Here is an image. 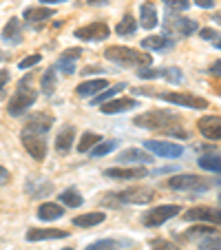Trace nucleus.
Wrapping results in <instances>:
<instances>
[{
    "mask_svg": "<svg viewBox=\"0 0 221 250\" xmlns=\"http://www.w3.org/2000/svg\"><path fill=\"white\" fill-rule=\"evenodd\" d=\"M104 58L108 62H115L120 66H128V69H144V66L153 64V56L151 53H141L133 47H122V44H113V47L104 49Z\"/></svg>",
    "mask_w": 221,
    "mask_h": 250,
    "instance_id": "f257e3e1",
    "label": "nucleus"
},
{
    "mask_svg": "<svg viewBox=\"0 0 221 250\" xmlns=\"http://www.w3.org/2000/svg\"><path fill=\"white\" fill-rule=\"evenodd\" d=\"M170 122H179V115L168 109H157V111H146L133 118V124L140 128H151V131H161V128L175 126Z\"/></svg>",
    "mask_w": 221,
    "mask_h": 250,
    "instance_id": "f03ea898",
    "label": "nucleus"
},
{
    "mask_svg": "<svg viewBox=\"0 0 221 250\" xmlns=\"http://www.w3.org/2000/svg\"><path fill=\"white\" fill-rule=\"evenodd\" d=\"M38 100V91L31 89L27 84V80L20 82V86L16 89V93L9 98V104H7V113L11 118H20V115L27 113L29 106H33V102Z\"/></svg>",
    "mask_w": 221,
    "mask_h": 250,
    "instance_id": "7ed1b4c3",
    "label": "nucleus"
},
{
    "mask_svg": "<svg viewBox=\"0 0 221 250\" xmlns=\"http://www.w3.org/2000/svg\"><path fill=\"white\" fill-rule=\"evenodd\" d=\"M168 188L173 190H181V193H206L210 188L203 177H197V175H190V173H181V175H175L168 180Z\"/></svg>",
    "mask_w": 221,
    "mask_h": 250,
    "instance_id": "20e7f679",
    "label": "nucleus"
},
{
    "mask_svg": "<svg viewBox=\"0 0 221 250\" xmlns=\"http://www.w3.org/2000/svg\"><path fill=\"white\" fill-rule=\"evenodd\" d=\"M179 212H181V206H177V204H164V206H155L151 208L148 212H144V217H141V222H144V226H161V224H166L168 219L177 217Z\"/></svg>",
    "mask_w": 221,
    "mask_h": 250,
    "instance_id": "39448f33",
    "label": "nucleus"
},
{
    "mask_svg": "<svg viewBox=\"0 0 221 250\" xmlns=\"http://www.w3.org/2000/svg\"><path fill=\"white\" fill-rule=\"evenodd\" d=\"M157 98L164 100V102L170 104H177V106H188V109H208V100L206 98H199V95L193 93H177V91H170V93H157Z\"/></svg>",
    "mask_w": 221,
    "mask_h": 250,
    "instance_id": "423d86ee",
    "label": "nucleus"
},
{
    "mask_svg": "<svg viewBox=\"0 0 221 250\" xmlns=\"http://www.w3.org/2000/svg\"><path fill=\"white\" fill-rule=\"evenodd\" d=\"M53 115L51 113H44V111H38V113H31L24 122L22 133H31V135H47L53 126Z\"/></svg>",
    "mask_w": 221,
    "mask_h": 250,
    "instance_id": "0eeeda50",
    "label": "nucleus"
},
{
    "mask_svg": "<svg viewBox=\"0 0 221 250\" xmlns=\"http://www.w3.org/2000/svg\"><path fill=\"white\" fill-rule=\"evenodd\" d=\"M164 24H166V31H168L170 36H177V38H188V36H193L199 29L195 20L179 18V16H168Z\"/></svg>",
    "mask_w": 221,
    "mask_h": 250,
    "instance_id": "6e6552de",
    "label": "nucleus"
},
{
    "mask_svg": "<svg viewBox=\"0 0 221 250\" xmlns=\"http://www.w3.org/2000/svg\"><path fill=\"white\" fill-rule=\"evenodd\" d=\"M144 148L151 151V155L157 157H168V160H175V157L183 155V146L175 144V142H160V140H148L144 142Z\"/></svg>",
    "mask_w": 221,
    "mask_h": 250,
    "instance_id": "1a4fd4ad",
    "label": "nucleus"
},
{
    "mask_svg": "<svg viewBox=\"0 0 221 250\" xmlns=\"http://www.w3.org/2000/svg\"><path fill=\"white\" fill-rule=\"evenodd\" d=\"M108 36H111V29L104 22H91V24H84V27L76 29V38L84 40V42H102Z\"/></svg>",
    "mask_w": 221,
    "mask_h": 250,
    "instance_id": "9d476101",
    "label": "nucleus"
},
{
    "mask_svg": "<svg viewBox=\"0 0 221 250\" xmlns=\"http://www.w3.org/2000/svg\"><path fill=\"white\" fill-rule=\"evenodd\" d=\"M22 146L27 148V153L33 157L36 162H42L47 157V142L44 135H31V133H20Z\"/></svg>",
    "mask_w": 221,
    "mask_h": 250,
    "instance_id": "9b49d317",
    "label": "nucleus"
},
{
    "mask_svg": "<svg viewBox=\"0 0 221 250\" xmlns=\"http://www.w3.org/2000/svg\"><path fill=\"white\" fill-rule=\"evenodd\" d=\"M137 76L144 78V80H155V78H164V80L173 82V84H179V82L183 80L181 69H177V66H168V69H148V66H144L141 71H137Z\"/></svg>",
    "mask_w": 221,
    "mask_h": 250,
    "instance_id": "f8f14e48",
    "label": "nucleus"
},
{
    "mask_svg": "<svg viewBox=\"0 0 221 250\" xmlns=\"http://www.w3.org/2000/svg\"><path fill=\"white\" fill-rule=\"evenodd\" d=\"M186 222H201V224H221V210L210 206H195L186 210Z\"/></svg>",
    "mask_w": 221,
    "mask_h": 250,
    "instance_id": "ddd939ff",
    "label": "nucleus"
},
{
    "mask_svg": "<svg viewBox=\"0 0 221 250\" xmlns=\"http://www.w3.org/2000/svg\"><path fill=\"white\" fill-rule=\"evenodd\" d=\"M104 177L108 180H141V177H148V170L141 168V166H126V168H120V166H113V168H106L104 170Z\"/></svg>",
    "mask_w": 221,
    "mask_h": 250,
    "instance_id": "4468645a",
    "label": "nucleus"
},
{
    "mask_svg": "<svg viewBox=\"0 0 221 250\" xmlns=\"http://www.w3.org/2000/svg\"><path fill=\"white\" fill-rule=\"evenodd\" d=\"M118 199L124 204H151L153 199H155V190L141 188V186H137V188H126V190H122V193H118Z\"/></svg>",
    "mask_w": 221,
    "mask_h": 250,
    "instance_id": "2eb2a0df",
    "label": "nucleus"
},
{
    "mask_svg": "<svg viewBox=\"0 0 221 250\" xmlns=\"http://www.w3.org/2000/svg\"><path fill=\"white\" fill-rule=\"evenodd\" d=\"M24 190L31 199H40V197H47V195L53 193V182L44 180V177H29L24 182Z\"/></svg>",
    "mask_w": 221,
    "mask_h": 250,
    "instance_id": "dca6fc26",
    "label": "nucleus"
},
{
    "mask_svg": "<svg viewBox=\"0 0 221 250\" xmlns=\"http://www.w3.org/2000/svg\"><path fill=\"white\" fill-rule=\"evenodd\" d=\"M140 106L135 98H118V100H108V102L100 104V111L104 115H115V113H124V111H131Z\"/></svg>",
    "mask_w": 221,
    "mask_h": 250,
    "instance_id": "f3484780",
    "label": "nucleus"
},
{
    "mask_svg": "<svg viewBox=\"0 0 221 250\" xmlns=\"http://www.w3.org/2000/svg\"><path fill=\"white\" fill-rule=\"evenodd\" d=\"M197 128L208 140H221V118L219 115H203L197 122Z\"/></svg>",
    "mask_w": 221,
    "mask_h": 250,
    "instance_id": "a211bd4d",
    "label": "nucleus"
},
{
    "mask_svg": "<svg viewBox=\"0 0 221 250\" xmlns=\"http://www.w3.org/2000/svg\"><path fill=\"white\" fill-rule=\"evenodd\" d=\"M73 142H76V126L66 124V126H62V131L56 137V151L60 155H66L73 148Z\"/></svg>",
    "mask_w": 221,
    "mask_h": 250,
    "instance_id": "6ab92c4d",
    "label": "nucleus"
},
{
    "mask_svg": "<svg viewBox=\"0 0 221 250\" xmlns=\"http://www.w3.org/2000/svg\"><path fill=\"white\" fill-rule=\"evenodd\" d=\"M80 56H82V49H78V47L66 49L60 56V60H58V69H60L62 73H66V76L76 73V64H78V60H80Z\"/></svg>",
    "mask_w": 221,
    "mask_h": 250,
    "instance_id": "aec40b11",
    "label": "nucleus"
},
{
    "mask_svg": "<svg viewBox=\"0 0 221 250\" xmlns=\"http://www.w3.org/2000/svg\"><path fill=\"white\" fill-rule=\"evenodd\" d=\"M106 86H108V80H104V78H95V80L80 82V84L76 86V93L80 95V98H93V95H98L100 91H104Z\"/></svg>",
    "mask_w": 221,
    "mask_h": 250,
    "instance_id": "412c9836",
    "label": "nucleus"
},
{
    "mask_svg": "<svg viewBox=\"0 0 221 250\" xmlns=\"http://www.w3.org/2000/svg\"><path fill=\"white\" fill-rule=\"evenodd\" d=\"M2 40L7 44H20L22 42V20L20 18H11L9 22L2 29Z\"/></svg>",
    "mask_w": 221,
    "mask_h": 250,
    "instance_id": "4be33fe9",
    "label": "nucleus"
},
{
    "mask_svg": "<svg viewBox=\"0 0 221 250\" xmlns=\"http://www.w3.org/2000/svg\"><path fill=\"white\" fill-rule=\"evenodd\" d=\"M140 24L144 29H155L157 24H160V16H157V7L153 5V2H144V5L140 7Z\"/></svg>",
    "mask_w": 221,
    "mask_h": 250,
    "instance_id": "5701e85b",
    "label": "nucleus"
},
{
    "mask_svg": "<svg viewBox=\"0 0 221 250\" xmlns=\"http://www.w3.org/2000/svg\"><path fill=\"white\" fill-rule=\"evenodd\" d=\"M60 237H69L66 230L60 228H31L27 232V241H44V239H60Z\"/></svg>",
    "mask_w": 221,
    "mask_h": 250,
    "instance_id": "b1692460",
    "label": "nucleus"
},
{
    "mask_svg": "<svg viewBox=\"0 0 221 250\" xmlns=\"http://www.w3.org/2000/svg\"><path fill=\"white\" fill-rule=\"evenodd\" d=\"M118 160L122 162V164H151L153 155H148V153L141 151V148H126V151L120 153Z\"/></svg>",
    "mask_w": 221,
    "mask_h": 250,
    "instance_id": "393cba45",
    "label": "nucleus"
},
{
    "mask_svg": "<svg viewBox=\"0 0 221 250\" xmlns=\"http://www.w3.org/2000/svg\"><path fill=\"white\" fill-rule=\"evenodd\" d=\"M53 16H56V9H51V7H47V5H40V7H29V9H24L22 18L27 20V22H44V20L53 18Z\"/></svg>",
    "mask_w": 221,
    "mask_h": 250,
    "instance_id": "a878e982",
    "label": "nucleus"
},
{
    "mask_svg": "<svg viewBox=\"0 0 221 250\" xmlns=\"http://www.w3.org/2000/svg\"><path fill=\"white\" fill-rule=\"evenodd\" d=\"M141 47L151 49V51H168V49L175 47V42L168 36H148V38L141 40Z\"/></svg>",
    "mask_w": 221,
    "mask_h": 250,
    "instance_id": "bb28decb",
    "label": "nucleus"
},
{
    "mask_svg": "<svg viewBox=\"0 0 221 250\" xmlns=\"http://www.w3.org/2000/svg\"><path fill=\"white\" fill-rule=\"evenodd\" d=\"M62 215H64V210H62L60 204L44 202L42 206L38 208V219H42V222H56V219H60Z\"/></svg>",
    "mask_w": 221,
    "mask_h": 250,
    "instance_id": "cd10ccee",
    "label": "nucleus"
},
{
    "mask_svg": "<svg viewBox=\"0 0 221 250\" xmlns=\"http://www.w3.org/2000/svg\"><path fill=\"white\" fill-rule=\"evenodd\" d=\"M106 219V212H84V215H78L73 217V226H80V228H91V226H98Z\"/></svg>",
    "mask_w": 221,
    "mask_h": 250,
    "instance_id": "c85d7f7f",
    "label": "nucleus"
},
{
    "mask_svg": "<svg viewBox=\"0 0 221 250\" xmlns=\"http://www.w3.org/2000/svg\"><path fill=\"white\" fill-rule=\"evenodd\" d=\"M58 197H60V204H62V206H69V208H80L82 204H84V197H82L80 190H76V188L62 190Z\"/></svg>",
    "mask_w": 221,
    "mask_h": 250,
    "instance_id": "c756f323",
    "label": "nucleus"
},
{
    "mask_svg": "<svg viewBox=\"0 0 221 250\" xmlns=\"http://www.w3.org/2000/svg\"><path fill=\"white\" fill-rule=\"evenodd\" d=\"M118 146H120V140H104V142L100 140L89 153H91V157L98 160V157H104V155H108V153H113Z\"/></svg>",
    "mask_w": 221,
    "mask_h": 250,
    "instance_id": "7c9ffc66",
    "label": "nucleus"
},
{
    "mask_svg": "<svg viewBox=\"0 0 221 250\" xmlns=\"http://www.w3.org/2000/svg\"><path fill=\"white\" fill-rule=\"evenodd\" d=\"M124 89H126V84H124V82H120V84H115L113 89H108V86H106V89H104V91H100L98 95H93V102H91V104H93V106H100V104L108 102V100H113L115 95H120Z\"/></svg>",
    "mask_w": 221,
    "mask_h": 250,
    "instance_id": "2f4dec72",
    "label": "nucleus"
},
{
    "mask_svg": "<svg viewBox=\"0 0 221 250\" xmlns=\"http://www.w3.org/2000/svg\"><path fill=\"white\" fill-rule=\"evenodd\" d=\"M40 86H42L44 95H53L58 89V71L56 69H47L44 71L42 80H40Z\"/></svg>",
    "mask_w": 221,
    "mask_h": 250,
    "instance_id": "473e14b6",
    "label": "nucleus"
},
{
    "mask_svg": "<svg viewBox=\"0 0 221 250\" xmlns=\"http://www.w3.org/2000/svg\"><path fill=\"white\" fill-rule=\"evenodd\" d=\"M135 29H137V22H135V18H133V16H124V18L115 24V33H118V36H122V38L133 36V33H135Z\"/></svg>",
    "mask_w": 221,
    "mask_h": 250,
    "instance_id": "72a5a7b5",
    "label": "nucleus"
},
{
    "mask_svg": "<svg viewBox=\"0 0 221 250\" xmlns=\"http://www.w3.org/2000/svg\"><path fill=\"white\" fill-rule=\"evenodd\" d=\"M199 168L203 170H210V173H221V155H201L199 157Z\"/></svg>",
    "mask_w": 221,
    "mask_h": 250,
    "instance_id": "f704fd0d",
    "label": "nucleus"
},
{
    "mask_svg": "<svg viewBox=\"0 0 221 250\" xmlns=\"http://www.w3.org/2000/svg\"><path fill=\"white\" fill-rule=\"evenodd\" d=\"M102 140V137L98 135V133H91V131H86V133H82V137H80V142H78V151L80 153H89L91 148L98 144V142Z\"/></svg>",
    "mask_w": 221,
    "mask_h": 250,
    "instance_id": "c9c22d12",
    "label": "nucleus"
},
{
    "mask_svg": "<svg viewBox=\"0 0 221 250\" xmlns=\"http://www.w3.org/2000/svg\"><path fill=\"white\" fill-rule=\"evenodd\" d=\"M206 235H215V226H210V224H199V226H193L188 230V239H195V237H206Z\"/></svg>",
    "mask_w": 221,
    "mask_h": 250,
    "instance_id": "e433bc0d",
    "label": "nucleus"
},
{
    "mask_svg": "<svg viewBox=\"0 0 221 250\" xmlns=\"http://www.w3.org/2000/svg\"><path fill=\"white\" fill-rule=\"evenodd\" d=\"M199 250H221V239L215 235H206L199 241Z\"/></svg>",
    "mask_w": 221,
    "mask_h": 250,
    "instance_id": "4c0bfd02",
    "label": "nucleus"
},
{
    "mask_svg": "<svg viewBox=\"0 0 221 250\" xmlns=\"http://www.w3.org/2000/svg\"><path fill=\"white\" fill-rule=\"evenodd\" d=\"M115 248H118V241L115 239H100V241L89 244L84 250H115Z\"/></svg>",
    "mask_w": 221,
    "mask_h": 250,
    "instance_id": "58836bf2",
    "label": "nucleus"
},
{
    "mask_svg": "<svg viewBox=\"0 0 221 250\" xmlns=\"http://www.w3.org/2000/svg\"><path fill=\"white\" fill-rule=\"evenodd\" d=\"M151 250H181V248H177V246L173 244V241H168V239H153L151 241Z\"/></svg>",
    "mask_w": 221,
    "mask_h": 250,
    "instance_id": "ea45409f",
    "label": "nucleus"
},
{
    "mask_svg": "<svg viewBox=\"0 0 221 250\" xmlns=\"http://www.w3.org/2000/svg\"><path fill=\"white\" fill-rule=\"evenodd\" d=\"M166 9L170 11H186L190 7V0H164Z\"/></svg>",
    "mask_w": 221,
    "mask_h": 250,
    "instance_id": "a19ab883",
    "label": "nucleus"
},
{
    "mask_svg": "<svg viewBox=\"0 0 221 250\" xmlns=\"http://www.w3.org/2000/svg\"><path fill=\"white\" fill-rule=\"evenodd\" d=\"M40 60H42V56H40V53H33V56H27L24 60H20L18 66L20 69H31V66H36Z\"/></svg>",
    "mask_w": 221,
    "mask_h": 250,
    "instance_id": "79ce46f5",
    "label": "nucleus"
},
{
    "mask_svg": "<svg viewBox=\"0 0 221 250\" xmlns=\"http://www.w3.org/2000/svg\"><path fill=\"white\" fill-rule=\"evenodd\" d=\"M7 84H9V71L2 69V71H0V100L5 98V93H7Z\"/></svg>",
    "mask_w": 221,
    "mask_h": 250,
    "instance_id": "37998d69",
    "label": "nucleus"
},
{
    "mask_svg": "<svg viewBox=\"0 0 221 250\" xmlns=\"http://www.w3.org/2000/svg\"><path fill=\"white\" fill-rule=\"evenodd\" d=\"M199 36H201L203 40H208V42H215V36H217V31L215 29H201V31H199Z\"/></svg>",
    "mask_w": 221,
    "mask_h": 250,
    "instance_id": "c03bdc74",
    "label": "nucleus"
},
{
    "mask_svg": "<svg viewBox=\"0 0 221 250\" xmlns=\"http://www.w3.org/2000/svg\"><path fill=\"white\" fill-rule=\"evenodd\" d=\"M208 73H210V76H215V78H221V60L212 62V64L208 66Z\"/></svg>",
    "mask_w": 221,
    "mask_h": 250,
    "instance_id": "a18cd8bd",
    "label": "nucleus"
},
{
    "mask_svg": "<svg viewBox=\"0 0 221 250\" xmlns=\"http://www.w3.org/2000/svg\"><path fill=\"white\" fill-rule=\"evenodd\" d=\"M195 5H197L199 9H212V7H215V0H195Z\"/></svg>",
    "mask_w": 221,
    "mask_h": 250,
    "instance_id": "49530a36",
    "label": "nucleus"
},
{
    "mask_svg": "<svg viewBox=\"0 0 221 250\" xmlns=\"http://www.w3.org/2000/svg\"><path fill=\"white\" fill-rule=\"evenodd\" d=\"M7 182H9V170L5 166H0V186H5Z\"/></svg>",
    "mask_w": 221,
    "mask_h": 250,
    "instance_id": "de8ad7c7",
    "label": "nucleus"
},
{
    "mask_svg": "<svg viewBox=\"0 0 221 250\" xmlns=\"http://www.w3.org/2000/svg\"><path fill=\"white\" fill-rule=\"evenodd\" d=\"M86 2H89L91 7H95V5H100V7H102V5H108V0H86Z\"/></svg>",
    "mask_w": 221,
    "mask_h": 250,
    "instance_id": "09e8293b",
    "label": "nucleus"
},
{
    "mask_svg": "<svg viewBox=\"0 0 221 250\" xmlns=\"http://www.w3.org/2000/svg\"><path fill=\"white\" fill-rule=\"evenodd\" d=\"M42 5H58V2H66V0H40Z\"/></svg>",
    "mask_w": 221,
    "mask_h": 250,
    "instance_id": "8fccbe9b",
    "label": "nucleus"
},
{
    "mask_svg": "<svg viewBox=\"0 0 221 250\" xmlns=\"http://www.w3.org/2000/svg\"><path fill=\"white\" fill-rule=\"evenodd\" d=\"M212 20H215V22H217V24H221V11H217V14H215V16H212Z\"/></svg>",
    "mask_w": 221,
    "mask_h": 250,
    "instance_id": "3c124183",
    "label": "nucleus"
},
{
    "mask_svg": "<svg viewBox=\"0 0 221 250\" xmlns=\"http://www.w3.org/2000/svg\"><path fill=\"white\" fill-rule=\"evenodd\" d=\"M215 47H217V49H221V38H219V40H215Z\"/></svg>",
    "mask_w": 221,
    "mask_h": 250,
    "instance_id": "603ef678",
    "label": "nucleus"
},
{
    "mask_svg": "<svg viewBox=\"0 0 221 250\" xmlns=\"http://www.w3.org/2000/svg\"><path fill=\"white\" fill-rule=\"evenodd\" d=\"M62 250H73V248H62Z\"/></svg>",
    "mask_w": 221,
    "mask_h": 250,
    "instance_id": "864d4df0",
    "label": "nucleus"
},
{
    "mask_svg": "<svg viewBox=\"0 0 221 250\" xmlns=\"http://www.w3.org/2000/svg\"><path fill=\"white\" fill-rule=\"evenodd\" d=\"M219 204H221V195H219Z\"/></svg>",
    "mask_w": 221,
    "mask_h": 250,
    "instance_id": "5fc2aeb1",
    "label": "nucleus"
},
{
    "mask_svg": "<svg viewBox=\"0 0 221 250\" xmlns=\"http://www.w3.org/2000/svg\"><path fill=\"white\" fill-rule=\"evenodd\" d=\"M0 58H2V53H0Z\"/></svg>",
    "mask_w": 221,
    "mask_h": 250,
    "instance_id": "6e6d98bb",
    "label": "nucleus"
}]
</instances>
